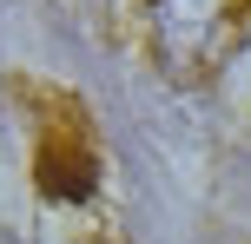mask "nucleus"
<instances>
[{
    "instance_id": "nucleus-2",
    "label": "nucleus",
    "mask_w": 251,
    "mask_h": 244,
    "mask_svg": "<svg viewBox=\"0 0 251 244\" xmlns=\"http://www.w3.org/2000/svg\"><path fill=\"white\" fill-rule=\"evenodd\" d=\"M40 192L53 205H86L100 192V145H93L86 119L73 99H47L40 112Z\"/></svg>"
},
{
    "instance_id": "nucleus-1",
    "label": "nucleus",
    "mask_w": 251,
    "mask_h": 244,
    "mask_svg": "<svg viewBox=\"0 0 251 244\" xmlns=\"http://www.w3.org/2000/svg\"><path fill=\"white\" fill-rule=\"evenodd\" d=\"M152 53L172 79H212L251 33V0H146Z\"/></svg>"
}]
</instances>
